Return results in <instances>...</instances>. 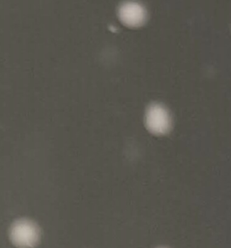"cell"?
Returning <instances> with one entry per match:
<instances>
[{"mask_svg": "<svg viewBox=\"0 0 231 248\" xmlns=\"http://www.w3.org/2000/svg\"><path fill=\"white\" fill-rule=\"evenodd\" d=\"M8 238L16 248H35L42 240L39 225L30 218H18L8 228Z\"/></svg>", "mask_w": 231, "mask_h": 248, "instance_id": "obj_1", "label": "cell"}, {"mask_svg": "<svg viewBox=\"0 0 231 248\" xmlns=\"http://www.w3.org/2000/svg\"><path fill=\"white\" fill-rule=\"evenodd\" d=\"M144 123L147 130L156 135H163L170 131V113L162 104H153L145 111Z\"/></svg>", "mask_w": 231, "mask_h": 248, "instance_id": "obj_2", "label": "cell"}, {"mask_svg": "<svg viewBox=\"0 0 231 248\" xmlns=\"http://www.w3.org/2000/svg\"><path fill=\"white\" fill-rule=\"evenodd\" d=\"M118 16L123 24L130 28H139L147 19L145 8L136 2L123 3L118 9Z\"/></svg>", "mask_w": 231, "mask_h": 248, "instance_id": "obj_3", "label": "cell"}, {"mask_svg": "<svg viewBox=\"0 0 231 248\" xmlns=\"http://www.w3.org/2000/svg\"><path fill=\"white\" fill-rule=\"evenodd\" d=\"M166 248V247H158V248Z\"/></svg>", "mask_w": 231, "mask_h": 248, "instance_id": "obj_4", "label": "cell"}]
</instances>
